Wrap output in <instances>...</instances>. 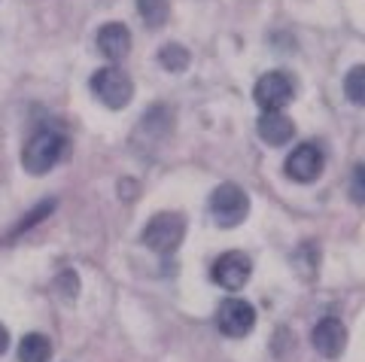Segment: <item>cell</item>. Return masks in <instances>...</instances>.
<instances>
[{"instance_id": "obj_16", "label": "cell", "mask_w": 365, "mask_h": 362, "mask_svg": "<svg viewBox=\"0 0 365 362\" xmlns=\"http://www.w3.org/2000/svg\"><path fill=\"white\" fill-rule=\"evenodd\" d=\"M58 289H61L64 299H76V292H79V277L73 274V271H64V274L58 277Z\"/></svg>"}, {"instance_id": "obj_18", "label": "cell", "mask_w": 365, "mask_h": 362, "mask_svg": "<svg viewBox=\"0 0 365 362\" xmlns=\"http://www.w3.org/2000/svg\"><path fill=\"white\" fill-rule=\"evenodd\" d=\"M6 347H9V332H6V326L0 323V356L6 353Z\"/></svg>"}, {"instance_id": "obj_5", "label": "cell", "mask_w": 365, "mask_h": 362, "mask_svg": "<svg viewBox=\"0 0 365 362\" xmlns=\"http://www.w3.org/2000/svg\"><path fill=\"white\" fill-rule=\"evenodd\" d=\"M256 326V308L244 299H225L216 311V329L225 338H244Z\"/></svg>"}, {"instance_id": "obj_4", "label": "cell", "mask_w": 365, "mask_h": 362, "mask_svg": "<svg viewBox=\"0 0 365 362\" xmlns=\"http://www.w3.org/2000/svg\"><path fill=\"white\" fill-rule=\"evenodd\" d=\"M91 92L101 104H107L110 110H122L131 104L134 98V83L131 76L119 71V67H101V71L91 76Z\"/></svg>"}, {"instance_id": "obj_17", "label": "cell", "mask_w": 365, "mask_h": 362, "mask_svg": "<svg viewBox=\"0 0 365 362\" xmlns=\"http://www.w3.org/2000/svg\"><path fill=\"white\" fill-rule=\"evenodd\" d=\"M362 165H356L353 167V201H356V205H362L365 201V186H362Z\"/></svg>"}, {"instance_id": "obj_12", "label": "cell", "mask_w": 365, "mask_h": 362, "mask_svg": "<svg viewBox=\"0 0 365 362\" xmlns=\"http://www.w3.org/2000/svg\"><path fill=\"white\" fill-rule=\"evenodd\" d=\"M52 359V341L40 332H31L19 344V362H49Z\"/></svg>"}, {"instance_id": "obj_1", "label": "cell", "mask_w": 365, "mask_h": 362, "mask_svg": "<svg viewBox=\"0 0 365 362\" xmlns=\"http://www.w3.org/2000/svg\"><path fill=\"white\" fill-rule=\"evenodd\" d=\"M64 146H67L64 134H58V131H37L25 143V150H21V165H25L28 174L40 177V174L52 171V167L61 162Z\"/></svg>"}, {"instance_id": "obj_15", "label": "cell", "mask_w": 365, "mask_h": 362, "mask_svg": "<svg viewBox=\"0 0 365 362\" xmlns=\"http://www.w3.org/2000/svg\"><path fill=\"white\" fill-rule=\"evenodd\" d=\"M344 92L353 104H365V67L362 64L350 67V73L344 79Z\"/></svg>"}, {"instance_id": "obj_3", "label": "cell", "mask_w": 365, "mask_h": 362, "mask_svg": "<svg viewBox=\"0 0 365 362\" xmlns=\"http://www.w3.org/2000/svg\"><path fill=\"white\" fill-rule=\"evenodd\" d=\"M140 237L150 250L168 256V253H174L182 244V237H186V219H182L180 213H155V217L146 222Z\"/></svg>"}, {"instance_id": "obj_14", "label": "cell", "mask_w": 365, "mask_h": 362, "mask_svg": "<svg viewBox=\"0 0 365 362\" xmlns=\"http://www.w3.org/2000/svg\"><path fill=\"white\" fill-rule=\"evenodd\" d=\"M158 64L170 73H182L189 67V49L180 46V43H168V46H162V52H158Z\"/></svg>"}, {"instance_id": "obj_2", "label": "cell", "mask_w": 365, "mask_h": 362, "mask_svg": "<svg viewBox=\"0 0 365 362\" xmlns=\"http://www.w3.org/2000/svg\"><path fill=\"white\" fill-rule=\"evenodd\" d=\"M210 213L216 225H222V229H235V225H241L250 213V195L235 186V183H222L213 189L210 195Z\"/></svg>"}, {"instance_id": "obj_10", "label": "cell", "mask_w": 365, "mask_h": 362, "mask_svg": "<svg viewBox=\"0 0 365 362\" xmlns=\"http://www.w3.org/2000/svg\"><path fill=\"white\" fill-rule=\"evenodd\" d=\"M98 52L104 55V58L110 61H119L125 58V55L131 52V31L122 25V21H110V25H104L98 31Z\"/></svg>"}, {"instance_id": "obj_6", "label": "cell", "mask_w": 365, "mask_h": 362, "mask_svg": "<svg viewBox=\"0 0 365 362\" xmlns=\"http://www.w3.org/2000/svg\"><path fill=\"white\" fill-rule=\"evenodd\" d=\"M250 274H253V262H250V256L241 253V250L222 253V256L213 262V268H210L213 284H220V286L228 289V292L244 289V284L250 280Z\"/></svg>"}, {"instance_id": "obj_8", "label": "cell", "mask_w": 365, "mask_h": 362, "mask_svg": "<svg viewBox=\"0 0 365 362\" xmlns=\"http://www.w3.org/2000/svg\"><path fill=\"white\" fill-rule=\"evenodd\" d=\"M323 165H326L323 150L317 143H302L287 158V177L295 180V183H311V180L323 174Z\"/></svg>"}, {"instance_id": "obj_13", "label": "cell", "mask_w": 365, "mask_h": 362, "mask_svg": "<svg viewBox=\"0 0 365 362\" xmlns=\"http://www.w3.org/2000/svg\"><path fill=\"white\" fill-rule=\"evenodd\" d=\"M137 13H140V19L153 31H158V28H165V21L170 16V4L168 0H137Z\"/></svg>"}, {"instance_id": "obj_7", "label": "cell", "mask_w": 365, "mask_h": 362, "mask_svg": "<svg viewBox=\"0 0 365 362\" xmlns=\"http://www.w3.org/2000/svg\"><path fill=\"white\" fill-rule=\"evenodd\" d=\"M253 98H256V104L265 113H280L295 98V86H292V79L287 73L271 71V73H265L256 83Z\"/></svg>"}, {"instance_id": "obj_11", "label": "cell", "mask_w": 365, "mask_h": 362, "mask_svg": "<svg viewBox=\"0 0 365 362\" xmlns=\"http://www.w3.org/2000/svg\"><path fill=\"white\" fill-rule=\"evenodd\" d=\"M256 131H259V138L271 146H283L295 138L292 119L283 116V113H262L259 122H256Z\"/></svg>"}, {"instance_id": "obj_9", "label": "cell", "mask_w": 365, "mask_h": 362, "mask_svg": "<svg viewBox=\"0 0 365 362\" xmlns=\"http://www.w3.org/2000/svg\"><path fill=\"white\" fill-rule=\"evenodd\" d=\"M311 341L317 347V353H323L326 359H338L347 347V326L338 320V316H326L314 326Z\"/></svg>"}]
</instances>
